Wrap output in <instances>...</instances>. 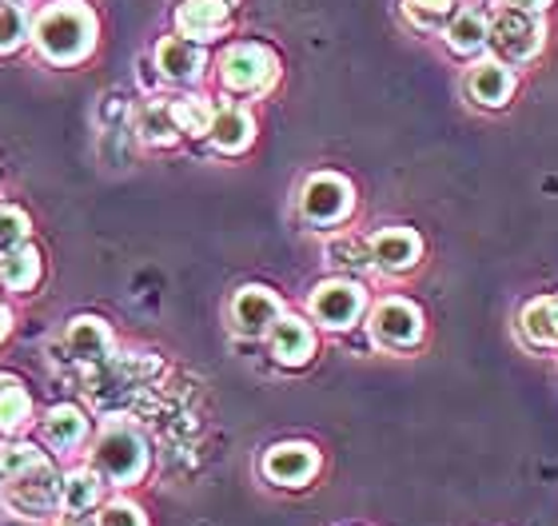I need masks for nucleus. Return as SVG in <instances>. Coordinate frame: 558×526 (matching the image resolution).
<instances>
[{"label": "nucleus", "mask_w": 558, "mask_h": 526, "mask_svg": "<svg viewBox=\"0 0 558 526\" xmlns=\"http://www.w3.org/2000/svg\"><path fill=\"white\" fill-rule=\"evenodd\" d=\"M36 48L52 64H81L96 48V12L84 0H57L33 24Z\"/></svg>", "instance_id": "f257e3e1"}, {"label": "nucleus", "mask_w": 558, "mask_h": 526, "mask_svg": "<svg viewBox=\"0 0 558 526\" xmlns=\"http://www.w3.org/2000/svg\"><path fill=\"white\" fill-rule=\"evenodd\" d=\"M93 470L112 487H132L148 470V443L136 427H108L93 447Z\"/></svg>", "instance_id": "f03ea898"}, {"label": "nucleus", "mask_w": 558, "mask_h": 526, "mask_svg": "<svg viewBox=\"0 0 558 526\" xmlns=\"http://www.w3.org/2000/svg\"><path fill=\"white\" fill-rule=\"evenodd\" d=\"M276 72V52L264 45H232L220 60V81L228 93H268Z\"/></svg>", "instance_id": "7ed1b4c3"}, {"label": "nucleus", "mask_w": 558, "mask_h": 526, "mask_svg": "<svg viewBox=\"0 0 558 526\" xmlns=\"http://www.w3.org/2000/svg\"><path fill=\"white\" fill-rule=\"evenodd\" d=\"M543 21H538V12H523V9H502L495 21H490V33L487 40L499 48L502 60H514V64H523V60H535L538 48H543Z\"/></svg>", "instance_id": "20e7f679"}, {"label": "nucleus", "mask_w": 558, "mask_h": 526, "mask_svg": "<svg viewBox=\"0 0 558 526\" xmlns=\"http://www.w3.org/2000/svg\"><path fill=\"white\" fill-rule=\"evenodd\" d=\"M4 503L21 518H45L52 506H60V479L48 463H36L16 479L4 482Z\"/></svg>", "instance_id": "39448f33"}, {"label": "nucleus", "mask_w": 558, "mask_h": 526, "mask_svg": "<svg viewBox=\"0 0 558 526\" xmlns=\"http://www.w3.org/2000/svg\"><path fill=\"white\" fill-rule=\"evenodd\" d=\"M363 307H367V295H363L360 283L348 280H327L312 292V316L324 323L327 331H348L360 323Z\"/></svg>", "instance_id": "423d86ee"}, {"label": "nucleus", "mask_w": 558, "mask_h": 526, "mask_svg": "<svg viewBox=\"0 0 558 526\" xmlns=\"http://www.w3.org/2000/svg\"><path fill=\"white\" fill-rule=\"evenodd\" d=\"M351 204H355V192L343 175H331V172H319L312 175L307 184H303V196H300V208L303 216L312 223H339L348 220Z\"/></svg>", "instance_id": "0eeeda50"}, {"label": "nucleus", "mask_w": 558, "mask_h": 526, "mask_svg": "<svg viewBox=\"0 0 558 526\" xmlns=\"http://www.w3.org/2000/svg\"><path fill=\"white\" fill-rule=\"evenodd\" d=\"M372 335L384 347H415L423 335V316L408 299H384L372 316Z\"/></svg>", "instance_id": "6e6552de"}, {"label": "nucleus", "mask_w": 558, "mask_h": 526, "mask_svg": "<svg viewBox=\"0 0 558 526\" xmlns=\"http://www.w3.org/2000/svg\"><path fill=\"white\" fill-rule=\"evenodd\" d=\"M156 69H160L163 81L196 84L208 69V57H204V45L187 40V36H163L160 48H156Z\"/></svg>", "instance_id": "1a4fd4ad"}, {"label": "nucleus", "mask_w": 558, "mask_h": 526, "mask_svg": "<svg viewBox=\"0 0 558 526\" xmlns=\"http://www.w3.org/2000/svg\"><path fill=\"white\" fill-rule=\"evenodd\" d=\"M279 316H283L279 295L268 292V288H244L232 304V328L240 331V335H252V340H256V335H268Z\"/></svg>", "instance_id": "9d476101"}, {"label": "nucleus", "mask_w": 558, "mask_h": 526, "mask_svg": "<svg viewBox=\"0 0 558 526\" xmlns=\"http://www.w3.org/2000/svg\"><path fill=\"white\" fill-rule=\"evenodd\" d=\"M319 470V455L312 443H279L264 458V475L279 487H303Z\"/></svg>", "instance_id": "9b49d317"}, {"label": "nucleus", "mask_w": 558, "mask_h": 526, "mask_svg": "<svg viewBox=\"0 0 558 526\" xmlns=\"http://www.w3.org/2000/svg\"><path fill=\"white\" fill-rule=\"evenodd\" d=\"M228 9H232V4H223V0H180L175 28H180V36H187V40L208 45V40L223 36V28H228Z\"/></svg>", "instance_id": "f8f14e48"}, {"label": "nucleus", "mask_w": 558, "mask_h": 526, "mask_svg": "<svg viewBox=\"0 0 558 526\" xmlns=\"http://www.w3.org/2000/svg\"><path fill=\"white\" fill-rule=\"evenodd\" d=\"M268 335H271V355L283 367H303L315 355V331L300 316H279Z\"/></svg>", "instance_id": "ddd939ff"}, {"label": "nucleus", "mask_w": 558, "mask_h": 526, "mask_svg": "<svg viewBox=\"0 0 558 526\" xmlns=\"http://www.w3.org/2000/svg\"><path fill=\"white\" fill-rule=\"evenodd\" d=\"M511 93H514V72L502 60H483L466 76V96L478 108H502L511 100Z\"/></svg>", "instance_id": "4468645a"}, {"label": "nucleus", "mask_w": 558, "mask_h": 526, "mask_svg": "<svg viewBox=\"0 0 558 526\" xmlns=\"http://www.w3.org/2000/svg\"><path fill=\"white\" fill-rule=\"evenodd\" d=\"M372 264L384 271H408L411 264L418 259L423 252V240H418L411 228H384V232L375 235L372 244Z\"/></svg>", "instance_id": "2eb2a0df"}, {"label": "nucleus", "mask_w": 558, "mask_h": 526, "mask_svg": "<svg viewBox=\"0 0 558 526\" xmlns=\"http://www.w3.org/2000/svg\"><path fill=\"white\" fill-rule=\"evenodd\" d=\"M211 144L220 148V152L235 156L244 152L247 144H252V136H256V120H252V112L240 105H223L216 108V117H211V129H208Z\"/></svg>", "instance_id": "dca6fc26"}, {"label": "nucleus", "mask_w": 558, "mask_h": 526, "mask_svg": "<svg viewBox=\"0 0 558 526\" xmlns=\"http://www.w3.org/2000/svg\"><path fill=\"white\" fill-rule=\"evenodd\" d=\"M64 343H69L72 359H81V363H105L108 355H112V331H108L105 319H96V316L72 319Z\"/></svg>", "instance_id": "f3484780"}, {"label": "nucleus", "mask_w": 558, "mask_h": 526, "mask_svg": "<svg viewBox=\"0 0 558 526\" xmlns=\"http://www.w3.org/2000/svg\"><path fill=\"white\" fill-rule=\"evenodd\" d=\"M487 33H490V21L478 9H459L447 21V28H442L447 48H451L454 57H475L478 48L487 45Z\"/></svg>", "instance_id": "a211bd4d"}, {"label": "nucleus", "mask_w": 558, "mask_h": 526, "mask_svg": "<svg viewBox=\"0 0 558 526\" xmlns=\"http://www.w3.org/2000/svg\"><path fill=\"white\" fill-rule=\"evenodd\" d=\"M105 487H108V482L100 479L93 467H88V470H69V475L60 479V511H69V515L96 511V503L105 499Z\"/></svg>", "instance_id": "6ab92c4d"}, {"label": "nucleus", "mask_w": 558, "mask_h": 526, "mask_svg": "<svg viewBox=\"0 0 558 526\" xmlns=\"http://www.w3.org/2000/svg\"><path fill=\"white\" fill-rule=\"evenodd\" d=\"M88 435V419H84L81 407L72 403H57V407L45 415V443L57 447V451H72V447L84 443Z\"/></svg>", "instance_id": "aec40b11"}, {"label": "nucleus", "mask_w": 558, "mask_h": 526, "mask_svg": "<svg viewBox=\"0 0 558 526\" xmlns=\"http://www.w3.org/2000/svg\"><path fill=\"white\" fill-rule=\"evenodd\" d=\"M36 280H40V256H36V247L21 244V247L0 252V288H9V292H28Z\"/></svg>", "instance_id": "412c9836"}, {"label": "nucleus", "mask_w": 558, "mask_h": 526, "mask_svg": "<svg viewBox=\"0 0 558 526\" xmlns=\"http://www.w3.org/2000/svg\"><path fill=\"white\" fill-rule=\"evenodd\" d=\"M519 323H523V335L535 343V347H558V299L555 295H543V299H535V304H526Z\"/></svg>", "instance_id": "4be33fe9"}, {"label": "nucleus", "mask_w": 558, "mask_h": 526, "mask_svg": "<svg viewBox=\"0 0 558 526\" xmlns=\"http://www.w3.org/2000/svg\"><path fill=\"white\" fill-rule=\"evenodd\" d=\"M28 415H33V399H28L24 383L12 375H0V435L21 431Z\"/></svg>", "instance_id": "5701e85b"}, {"label": "nucleus", "mask_w": 558, "mask_h": 526, "mask_svg": "<svg viewBox=\"0 0 558 526\" xmlns=\"http://www.w3.org/2000/svg\"><path fill=\"white\" fill-rule=\"evenodd\" d=\"M168 108H172L175 129L184 132V136H208L211 117H216V108H211L208 96H180V100H172Z\"/></svg>", "instance_id": "b1692460"}, {"label": "nucleus", "mask_w": 558, "mask_h": 526, "mask_svg": "<svg viewBox=\"0 0 558 526\" xmlns=\"http://www.w3.org/2000/svg\"><path fill=\"white\" fill-rule=\"evenodd\" d=\"M136 132H140V140L156 144V148H168V144H175V136H180V129H175V120H172V108L168 105L144 108L136 120Z\"/></svg>", "instance_id": "393cba45"}, {"label": "nucleus", "mask_w": 558, "mask_h": 526, "mask_svg": "<svg viewBox=\"0 0 558 526\" xmlns=\"http://www.w3.org/2000/svg\"><path fill=\"white\" fill-rule=\"evenodd\" d=\"M327 259L343 271H363V268H372V247L363 244V240H355V235H336V240L327 244Z\"/></svg>", "instance_id": "a878e982"}, {"label": "nucleus", "mask_w": 558, "mask_h": 526, "mask_svg": "<svg viewBox=\"0 0 558 526\" xmlns=\"http://www.w3.org/2000/svg\"><path fill=\"white\" fill-rule=\"evenodd\" d=\"M36 463H45V455L33 443H4L0 447V482L16 479L24 470H33Z\"/></svg>", "instance_id": "bb28decb"}, {"label": "nucleus", "mask_w": 558, "mask_h": 526, "mask_svg": "<svg viewBox=\"0 0 558 526\" xmlns=\"http://www.w3.org/2000/svg\"><path fill=\"white\" fill-rule=\"evenodd\" d=\"M454 4L459 0H403V12H408L418 28H439L442 21L454 16Z\"/></svg>", "instance_id": "cd10ccee"}, {"label": "nucleus", "mask_w": 558, "mask_h": 526, "mask_svg": "<svg viewBox=\"0 0 558 526\" xmlns=\"http://www.w3.org/2000/svg\"><path fill=\"white\" fill-rule=\"evenodd\" d=\"M28 36V16H24L21 4L12 0H0V52H12Z\"/></svg>", "instance_id": "c85d7f7f"}, {"label": "nucleus", "mask_w": 558, "mask_h": 526, "mask_svg": "<svg viewBox=\"0 0 558 526\" xmlns=\"http://www.w3.org/2000/svg\"><path fill=\"white\" fill-rule=\"evenodd\" d=\"M28 235V216L21 208H0V252L21 247Z\"/></svg>", "instance_id": "c756f323"}, {"label": "nucleus", "mask_w": 558, "mask_h": 526, "mask_svg": "<svg viewBox=\"0 0 558 526\" xmlns=\"http://www.w3.org/2000/svg\"><path fill=\"white\" fill-rule=\"evenodd\" d=\"M96 526H148L144 523V511L132 503H108L96 518Z\"/></svg>", "instance_id": "7c9ffc66"}, {"label": "nucleus", "mask_w": 558, "mask_h": 526, "mask_svg": "<svg viewBox=\"0 0 558 526\" xmlns=\"http://www.w3.org/2000/svg\"><path fill=\"white\" fill-rule=\"evenodd\" d=\"M507 9H523V12H543L550 4V0H502Z\"/></svg>", "instance_id": "2f4dec72"}, {"label": "nucleus", "mask_w": 558, "mask_h": 526, "mask_svg": "<svg viewBox=\"0 0 558 526\" xmlns=\"http://www.w3.org/2000/svg\"><path fill=\"white\" fill-rule=\"evenodd\" d=\"M57 526H96V523H93V518H84V515H64Z\"/></svg>", "instance_id": "473e14b6"}, {"label": "nucleus", "mask_w": 558, "mask_h": 526, "mask_svg": "<svg viewBox=\"0 0 558 526\" xmlns=\"http://www.w3.org/2000/svg\"><path fill=\"white\" fill-rule=\"evenodd\" d=\"M9 331H12V316L4 311V307H0V343L9 340Z\"/></svg>", "instance_id": "72a5a7b5"}, {"label": "nucleus", "mask_w": 558, "mask_h": 526, "mask_svg": "<svg viewBox=\"0 0 558 526\" xmlns=\"http://www.w3.org/2000/svg\"><path fill=\"white\" fill-rule=\"evenodd\" d=\"M223 4H235V0H223Z\"/></svg>", "instance_id": "f704fd0d"}]
</instances>
